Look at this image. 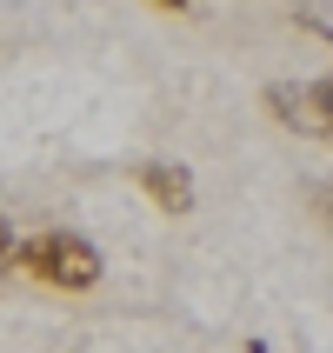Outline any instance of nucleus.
<instances>
[{
  "label": "nucleus",
  "mask_w": 333,
  "mask_h": 353,
  "mask_svg": "<svg viewBox=\"0 0 333 353\" xmlns=\"http://www.w3.org/2000/svg\"><path fill=\"white\" fill-rule=\"evenodd\" d=\"M14 267L47 294H94L107 260L80 227H34L27 240H14Z\"/></svg>",
  "instance_id": "f257e3e1"
},
{
  "label": "nucleus",
  "mask_w": 333,
  "mask_h": 353,
  "mask_svg": "<svg viewBox=\"0 0 333 353\" xmlns=\"http://www.w3.org/2000/svg\"><path fill=\"white\" fill-rule=\"evenodd\" d=\"M134 180H140V194L154 200L160 214H194V200H200V187H194V174L180 167V160H134Z\"/></svg>",
  "instance_id": "f03ea898"
},
{
  "label": "nucleus",
  "mask_w": 333,
  "mask_h": 353,
  "mask_svg": "<svg viewBox=\"0 0 333 353\" xmlns=\"http://www.w3.org/2000/svg\"><path fill=\"white\" fill-rule=\"evenodd\" d=\"M267 114L280 120V127H294V134H307V140H320V114H314V80H274L267 87Z\"/></svg>",
  "instance_id": "7ed1b4c3"
},
{
  "label": "nucleus",
  "mask_w": 333,
  "mask_h": 353,
  "mask_svg": "<svg viewBox=\"0 0 333 353\" xmlns=\"http://www.w3.org/2000/svg\"><path fill=\"white\" fill-rule=\"evenodd\" d=\"M314 114H320V140H333V74L314 80Z\"/></svg>",
  "instance_id": "20e7f679"
},
{
  "label": "nucleus",
  "mask_w": 333,
  "mask_h": 353,
  "mask_svg": "<svg viewBox=\"0 0 333 353\" xmlns=\"http://www.w3.org/2000/svg\"><path fill=\"white\" fill-rule=\"evenodd\" d=\"M7 260H14V220L0 214V274H7Z\"/></svg>",
  "instance_id": "39448f33"
},
{
  "label": "nucleus",
  "mask_w": 333,
  "mask_h": 353,
  "mask_svg": "<svg viewBox=\"0 0 333 353\" xmlns=\"http://www.w3.org/2000/svg\"><path fill=\"white\" fill-rule=\"evenodd\" d=\"M154 7H174V14H187V7H194V0H154Z\"/></svg>",
  "instance_id": "423d86ee"
}]
</instances>
